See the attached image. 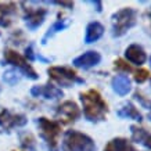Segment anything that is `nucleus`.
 <instances>
[{
    "mask_svg": "<svg viewBox=\"0 0 151 151\" xmlns=\"http://www.w3.org/2000/svg\"><path fill=\"white\" fill-rule=\"evenodd\" d=\"M79 99L83 105V115L89 122L97 124L105 121L108 114V104L101 97L99 90L89 89L86 92L79 93Z\"/></svg>",
    "mask_w": 151,
    "mask_h": 151,
    "instance_id": "f257e3e1",
    "label": "nucleus"
},
{
    "mask_svg": "<svg viewBox=\"0 0 151 151\" xmlns=\"http://www.w3.org/2000/svg\"><path fill=\"white\" fill-rule=\"evenodd\" d=\"M137 22V13L132 7H124L111 15V35L121 37Z\"/></svg>",
    "mask_w": 151,
    "mask_h": 151,
    "instance_id": "f03ea898",
    "label": "nucleus"
},
{
    "mask_svg": "<svg viewBox=\"0 0 151 151\" xmlns=\"http://www.w3.org/2000/svg\"><path fill=\"white\" fill-rule=\"evenodd\" d=\"M63 151H96V143L90 136L72 129L64 134Z\"/></svg>",
    "mask_w": 151,
    "mask_h": 151,
    "instance_id": "7ed1b4c3",
    "label": "nucleus"
},
{
    "mask_svg": "<svg viewBox=\"0 0 151 151\" xmlns=\"http://www.w3.org/2000/svg\"><path fill=\"white\" fill-rule=\"evenodd\" d=\"M37 126L40 130L42 139L47 143V146L50 147L51 150H55L60 134H61V124L57 121L42 116V118L37 119Z\"/></svg>",
    "mask_w": 151,
    "mask_h": 151,
    "instance_id": "20e7f679",
    "label": "nucleus"
},
{
    "mask_svg": "<svg viewBox=\"0 0 151 151\" xmlns=\"http://www.w3.org/2000/svg\"><path fill=\"white\" fill-rule=\"evenodd\" d=\"M47 73L55 83L63 87H71L73 83H85V81L79 78L76 72L69 67H50Z\"/></svg>",
    "mask_w": 151,
    "mask_h": 151,
    "instance_id": "39448f33",
    "label": "nucleus"
},
{
    "mask_svg": "<svg viewBox=\"0 0 151 151\" xmlns=\"http://www.w3.org/2000/svg\"><path fill=\"white\" fill-rule=\"evenodd\" d=\"M4 60H6V63L13 64L14 67H17L24 75H27L28 78H31V79L39 78L37 72L32 68V65L28 63V60L25 58V57H22L19 53H17L15 50H11V49L4 50Z\"/></svg>",
    "mask_w": 151,
    "mask_h": 151,
    "instance_id": "423d86ee",
    "label": "nucleus"
},
{
    "mask_svg": "<svg viewBox=\"0 0 151 151\" xmlns=\"http://www.w3.org/2000/svg\"><path fill=\"white\" fill-rule=\"evenodd\" d=\"M81 116V110L75 101H64L55 111V118L61 121L63 124H72ZM57 121V122H58Z\"/></svg>",
    "mask_w": 151,
    "mask_h": 151,
    "instance_id": "0eeeda50",
    "label": "nucleus"
},
{
    "mask_svg": "<svg viewBox=\"0 0 151 151\" xmlns=\"http://www.w3.org/2000/svg\"><path fill=\"white\" fill-rule=\"evenodd\" d=\"M28 122V119L25 115L21 114H11L10 111L3 110L0 112V126L6 130H10V129L14 128H21V126H25Z\"/></svg>",
    "mask_w": 151,
    "mask_h": 151,
    "instance_id": "6e6552de",
    "label": "nucleus"
},
{
    "mask_svg": "<svg viewBox=\"0 0 151 151\" xmlns=\"http://www.w3.org/2000/svg\"><path fill=\"white\" fill-rule=\"evenodd\" d=\"M101 63V54L99 51L94 50H89L86 53L81 54L79 57L72 61V64L76 67V68H82V69H89L92 67H96Z\"/></svg>",
    "mask_w": 151,
    "mask_h": 151,
    "instance_id": "1a4fd4ad",
    "label": "nucleus"
},
{
    "mask_svg": "<svg viewBox=\"0 0 151 151\" xmlns=\"http://www.w3.org/2000/svg\"><path fill=\"white\" fill-rule=\"evenodd\" d=\"M32 96L35 97H45V99H49V100H55V99H60V97L64 96V93L61 89H58L57 86L51 85V83H46L43 86H33L32 90Z\"/></svg>",
    "mask_w": 151,
    "mask_h": 151,
    "instance_id": "9d476101",
    "label": "nucleus"
},
{
    "mask_svg": "<svg viewBox=\"0 0 151 151\" xmlns=\"http://www.w3.org/2000/svg\"><path fill=\"white\" fill-rule=\"evenodd\" d=\"M46 9H36V10H27L25 13V22L27 27L31 31H35L36 28H39L43 24L45 18H46Z\"/></svg>",
    "mask_w": 151,
    "mask_h": 151,
    "instance_id": "9b49d317",
    "label": "nucleus"
},
{
    "mask_svg": "<svg viewBox=\"0 0 151 151\" xmlns=\"http://www.w3.org/2000/svg\"><path fill=\"white\" fill-rule=\"evenodd\" d=\"M125 57L128 58L129 63L134 65H143L147 61V54L144 49L139 45H130L125 50Z\"/></svg>",
    "mask_w": 151,
    "mask_h": 151,
    "instance_id": "f8f14e48",
    "label": "nucleus"
},
{
    "mask_svg": "<svg viewBox=\"0 0 151 151\" xmlns=\"http://www.w3.org/2000/svg\"><path fill=\"white\" fill-rule=\"evenodd\" d=\"M111 86H112V90L119 96H126L130 92V89H132L130 79L126 75H116V76H114L112 81H111Z\"/></svg>",
    "mask_w": 151,
    "mask_h": 151,
    "instance_id": "ddd939ff",
    "label": "nucleus"
},
{
    "mask_svg": "<svg viewBox=\"0 0 151 151\" xmlns=\"http://www.w3.org/2000/svg\"><path fill=\"white\" fill-rule=\"evenodd\" d=\"M116 115H118L119 118H124V119H133V121H137V122H142L143 121V115L139 112V110L130 101L122 104V107L116 111Z\"/></svg>",
    "mask_w": 151,
    "mask_h": 151,
    "instance_id": "4468645a",
    "label": "nucleus"
},
{
    "mask_svg": "<svg viewBox=\"0 0 151 151\" xmlns=\"http://www.w3.org/2000/svg\"><path fill=\"white\" fill-rule=\"evenodd\" d=\"M103 151H137L132 143L128 139L124 137H115L107 143Z\"/></svg>",
    "mask_w": 151,
    "mask_h": 151,
    "instance_id": "2eb2a0df",
    "label": "nucleus"
},
{
    "mask_svg": "<svg viewBox=\"0 0 151 151\" xmlns=\"http://www.w3.org/2000/svg\"><path fill=\"white\" fill-rule=\"evenodd\" d=\"M104 33V27L101 25L100 22L97 21H93L86 27V35H85V43L90 45V43H94L103 36Z\"/></svg>",
    "mask_w": 151,
    "mask_h": 151,
    "instance_id": "dca6fc26",
    "label": "nucleus"
},
{
    "mask_svg": "<svg viewBox=\"0 0 151 151\" xmlns=\"http://www.w3.org/2000/svg\"><path fill=\"white\" fill-rule=\"evenodd\" d=\"M15 13L14 3H0V25L9 27L11 22V15Z\"/></svg>",
    "mask_w": 151,
    "mask_h": 151,
    "instance_id": "f3484780",
    "label": "nucleus"
},
{
    "mask_svg": "<svg viewBox=\"0 0 151 151\" xmlns=\"http://www.w3.org/2000/svg\"><path fill=\"white\" fill-rule=\"evenodd\" d=\"M69 25V21L68 19H61V15H60V19H57L53 25H51V28H49V31L46 32V35L43 36V39H42V43L43 45H46L47 43V39L49 37H51L54 33L57 32H61V31H64L65 28Z\"/></svg>",
    "mask_w": 151,
    "mask_h": 151,
    "instance_id": "a211bd4d",
    "label": "nucleus"
},
{
    "mask_svg": "<svg viewBox=\"0 0 151 151\" xmlns=\"http://www.w3.org/2000/svg\"><path fill=\"white\" fill-rule=\"evenodd\" d=\"M130 132H132V140L136 143H142L144 140V137L147 136V130L143 128H139L136 125H132L130 126Z\"/></svg>",
    "mask_w": 151,
    "mask_h": 151,
    "instance_id": "6ab92c4d",
    "label": "nucleus"
},
{
    "mask_svg": "<svg viewBox=\"0 0 151 151\" xmlns=\"http://www.w3.org/2000/svg\"><path fill=\"white\" fill-rule=\"evenodd\" d=\"M114 69L115 71H121V72H133V68L122 58H118L114 61Z\"/></svg>",
    "mask_w": 151,
    "mask_h": 151,
    "instance_id": "aec40b11",
    "label": "nucleus"
},
{
    "mask_svg": "<svg viewBox=\"0 0 151 151\" xmlns=\"http://www.w3.org/2000/svg\"><path fill=\"white\" fill-rule=\"evenodd\" d=\"M21 144L25 150L28 151H33L35 150V147H36V142H35V139H33L32 134H25L22 139H21Z\"/></svg>",
    "mask_w": 151,
    "mask_h": 151,
    "instance_id": "412c9836",
    "label": "nucleus"
},
{
    "mask_svg": "<svg viewBox=\"0 0 151 151\" xmlns=\"http://www.w3.org/2000/svg\"><path fill=\"white\" fill-rule=\"evenodd\" d=\"M134 99H136L144 108H147V110L151 111V100L148 99V97L143 96V93H140V92H134Z\"/></svg>",
    "mask_w": 151,
    "mask_h": 151,
    "instance_id": "4be33fe9",
    "label": "nucleus"
},
{
    "mask_svg": "<svg viewBox=\"0 0 151 151\" xmlns=\"http://www.w3.org/2000/svg\"><path fill=\"white\" fill-rule=\"evenodd\" d=\"M150 78V72L147 71V69H139L134 72V81L137 83H144L147 79Z\"/></svg>",
    "mask_w": 151,
    "mask_h": 151,
    "instance_id": "5701e85b",
    "label": "nucleus"
},
{
    "mask_svg": "<svg viewBox=\"0 0 151 151\" xmlns=\"http://www.w3.org/2000/svg\"><path fill=\"white\" fill-rule=\"evenodd\" d=\"M3 79H4L7 83H10V85H15V83L19 81V76L15 71H7V72H4Z\"/></svg>",
    "mask_w": 151,
    "mask_h": 151,
    "instance_id": "b1692460",
    "label": "nucleus"
},
{
    "mask_svg": "<svg viewBox=\"0 0 151 151\" xmlns=\"http://www.w3.org/2000/svg\"><path fill=\"white\" fill-rule=\"evenodd\" d=\"M142 144L144 147H147V148H150L151 150V133H147V136L144 137V140L142 142Z\"/></svg>",
    "mask_w": 151,
    "mask_h": 151,
    "instance_id": "393cba45",
    "label": "nucleus"
},
{
    "mask_svg": "<svg viewBox=\"0 0 151 151\" xmlns=\"http://www.w3.org/2000/svg\"><path fill=\"white\" fill-rule=\"evenodd\" d=\"M25 55H27V58H29V61H33V60H35V55H33V50H32V46L27 47V50H25Z\"/></svg>",
    "mask_w": 151,
    "mask_h": 151,
    "instance_id": "a878e982",
    "label": "nucleus"
},
{
    "mask_svg": "<svg viewBox=\"0 0 151 151\" xmlns=\"http://www.w3.org/2000/svg\"><path fill=\"white\" fill-rule=\"evenodd\" d=\"M54 4L63 6V7H67V9H72L73 7V1H53Z\"/></svg>",
    "mask_w": 151,
    "mask_h": 151,
    "instance_id": "bb28decb",
    "label": "nucleus"
},
{
    "mask_svg": "<svg viewBox=\"0 0 151 151\" xmlns=\"http://www.w3.org/2000/svg\"><path fill=\"white\" fill-rule=\"evenodd\" d=\"M90 3H92L93 6H96L97 7V11H99V13H101V10H103V3H101V1H90Z\"/></svg>",
    "mask_w": 151,
    "mask_h": 151,
    "instance_id": "cd10ccee",
    "label": "nucleus"
},
{
    "mask_svg": "<svg viewBox=\"0 0 151 151\" xmlns=\"http://www.w3.org/2000/svg\"><path fill=\"white\" fill-rule=\"evenodd\" d=\"M147 17L150 18V22H151V11H148V13H147Z\"/></svg>",
    "mask_w": 151,
    "mask_h": 151,
    "instance_id": "c85d7f7f",
    "label": "nucleus"
},
{
    "mask_svg": "<svg viewBox=\"0 0 151 151\" xmlns=\"http://www.w3.org/2000/svg\"><path fill=\"white\" fill-rule=\"evenodd\" d=\"M150 67H151V57H150Z\"/></svg>",
    "mask_w": 151,
    "mask_h": 151,
    "instance_id": "c756f323",
    "label": "nucleus"
},
{
    "mask_svg": "<svg viewBox=\"0 0 151 151\" xmlns=\"http://www.w3.org/2000/svg\"><path fill=\"white\" fill-rule=\"evenodd\" d=\"M150 119H151V111H150Z\"/></svg>",
    "mask_w": 151,
    "mask_h": 151,
    "instance_id": "7c9ffc66",
    "label": "nucleus"
}]
</instances>
